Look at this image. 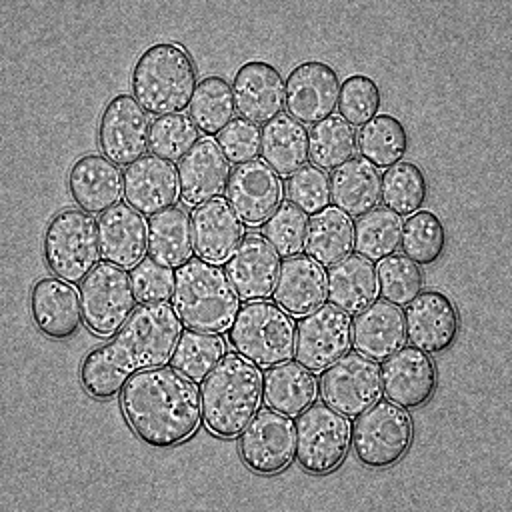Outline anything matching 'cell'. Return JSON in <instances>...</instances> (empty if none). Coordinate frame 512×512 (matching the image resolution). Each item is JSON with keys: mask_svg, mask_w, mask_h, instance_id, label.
<instances>
[{"mask_svg": "<svg viewBox=\"0 0 512 512\" xmlns=\"http://www.w3.org/2000/svg\"><path fill=\"white\" fill-rule=\"evenodd\" d=\"M120 394L128 426L150 448H174L202 424V394L194 380L174 368L138 372Z\"/></svg>", "mask_w": 512, "mask_h": 512, "instance_id": "2", "label": "cell"}, {"mask_svg": "<svg viewBox=\"0 0 512 512\" xmlns=\"http://www.w3.org/2000/svg\"><path fill=\"white\" fill-rule=\"evenodd\" d=\"M408 132L392 114H376L358 132V150L364 160L376 168H390L408 152Z\"/></svg>", "mask_w": 512, "mask_h": 512, "instance_id": "35", "label": "cell"}, {"mask_svg": "<svg viewBox=\"0 0 512 512\" xmlns=\"http://www.w3.org/2000/svg\"><path fill=\"white\" fill-rule=\"evenodd\" d=\"M412 436V418L406 408L390 400H378L356 418L352 446L360 464L370 470H384L408 454Z\"/></svg>", "mask_w": 512, "mask_h": 512, "instance_id": "8", "label": "cell"}, {"mask_svg": "<svg viewBox=\"0 0 512 512\" xmlns=\"http://www.w3.org/2000/svg\"><path fill=\"white\" fill-rule=\"evenodd\" d=\"M82 320L96 336H114L134 314L136 294L128 272L110 262L98 264L80 286Z\"/></svg>", "mask_w": 512, "mask_h": 512, "instance_id": "10", "label": "cell"}, {"mask_svg": "<svg viewBox=\"0 0 512 512\" xmlns=\"http://www.w3.org/2000/svg\"><path fill=\"white\" fill-rule=\"evenodd\" d=\"M330 194L336 208L360 218L382 200V174L362 156H352L330 174Z\"/></svg>", "mask_w": 512, "mask_h": 512, "instance_id": "30", "label": "cell"}, {"mask_svg": "<svg viewBox=\"0 0 512 512\" xmlns=\"http://www.w3.org/2000/svg\"><path fill=\"white\" fill-rule=\"evenodd\" d=\"M234 112L236 102L228 80L216 74L198 80L190 102V118L206 138L218 136L234 120Z\"/></svg>", "mask_w": 512, "mask_h": 512, "instance_id": "36", "label": "cell"}, {"mask_svg": "<svg viewBox=\"0 0 512 512\" xmlns=\"http://www.w3.org/2000/svg\"><path fill=\"white\" fill-rule=\"evenodd\" d=\"M230 180V162L212 138L198 140L180 160V196L188 206H200L222 198Z\"/></svg>", "mask_w": 512, "mask_h": 512, "instance_id": "23", "label": "cell"}, {"mask_svg": "<svg viewBox=\"0 0 512 512\" xmlns=\"http://www.w3.org/2000/svg\"><path fill=\"white\" fill-rule=\"evenodd\" d=\"M406 338L414 348L426 354H440L448 350L460 330L458 308L448 294L440 290H424L404 312Z\"/></svg>", "mask_w": 512, "mask_h": 512, "instance_id": "17", "label": "cell"}, {"mask_svg": "<svg viewBox=\"0 0 512 512\" xmlns=\"http://www.w3.org/2000/svg\"><path fill=\"white\" fill-rule=\"evenodd\" d=\"M274 298L280 308L290 316H306L322 306L326 298V272L324 266L310 256H292L280 264Z\"/></svg>", "mask_w": 512, "mask_h": 512, "instance_id": "28", "label": "cell"}, {"mask_svg": "<svg viewBox=\"0 0 512 512\" xmlns=\"http://www.w3.org/2000/svg\"><path fill=\"white\" fill-rule=\"evenodd\" d=\"M350 442L348 416L326 402L312 404L296 422V460L308 474L336 470L344 462Z\"/></svg>", "mask_w": 512, "mask_h": 512, "instance_id": "9", "label": "cell"}, {"mask_svg": "<svg viewBox=\"0 0 512 512\" xmlns=\"http://www.w3.org/2000/svg\"><path fill=\"white\" fill-rule=\"evenodd\" d=\"M318 392L320 384L314 372L300 362L288 360L270 366L264 374V402L280 414L300 416L316 404Z\"/></svg>", "mask_w": 512, "mask_h": 512, "instance_id": "31", "label": "cell"}, {"mask_svg": "<svg viewBox=\"0 0 512 512\" xmlns=\"http://www.w3.org/2000/svg\"><path fill=\"white\" fill-rule=\"evenodd\" d=\"M102 258L120 268H134L148 252V222L128 204H118L98 220Z\"/></svg>", "mask_w": 512, "mask_h": 512, "instance_id": "26", "label": "cell"}, {"mask_svg": "<svg viewBox=\"0 0 512 512\" xmlns=\"http://www.w3.org/2000/svg\"><path fill=\"white\" fill-rule=\"evenodd\" d=\"M198 132L192 118L182 112L158 116L150 124L148 148L162 160H182L198 142Z\"/></svg>", "mask_w": 512, "mask_h": 512, "instance_id": "43", "label": "cell"}, {"mask_svg": "<svg viewBox=\"0 0 512 512\" xmlns=\"http://www.w3.org/2000/svg\"><path fill=\"white\" fill-rule=\"evenodd\" d=\"M402 218L388 208H372L354 222V248L370 262L394 254L400 248Z\"/></svg>", "mask_w": 512, "mask_h": 512, "instance_id": "38", "label": "cell"}, {"mask_svg": "<svg viewBox=\"0 0 512 512\" xmlns=\"http://www.w3.org/2000/svg\"><path fill=\"white\" fill-rule=\"evenodd\" d=\"M376 266L364 256H346L326 272V298L336 308L358 314L378 300Z\"/></svg>", "mask_w": 512, "mask_h": 512, "instance_id": "29", "label": "cell"}, {"mask_svg": "<svg viewBox=\"0 0 512 512\" xmlns=\"http://www.w3.org/2000/svg\"><path fill=\"white\" fill-rule=\"evenodd\" d=\"M202 420L218 438H236L252 422L264 402V374L258 364L236 354H226L222 362L204 378Z\"/></svg>", "mask_w": 512, "mask_h": 512, "instance_id": "3", "label": "cell"}, {"mask_svg": "<svg viewBox=\"0 0 512 512\" xmlns=\"http://www.w3.org/2000/svg\"><path fill=\"white\" fill-rule=\"evenodd\" d=\"M68 190L78 208L104 214L124 198V174L104 154H84L70 168Z\"/></svg>", "mask_w": 512, "mask_h": 512, "instance_id": "20", "label": "cell"}, {"mask_svg": "<svg viewBox=\"0 0 512 512\" xmlns=\"http://www.w3.org/2000/svg\"><path fill=\"white\" fill-rule=\"evenodd\" d=\"M148 112L132 94H116L106 104L100 126L98 144L106 158L118 166H130L146 156L150 140Z\"/></svg>", "mask_w": 512, "mask_h": 512, "instance_id": "14", "label": "cell"}, {"mask_svg": "<svg viewBox=\"0 0 512 512\" xmlns=\"http://www.w3.org/2000/svg\"><path fill=\"white\" fill-rule=\"evenodd\" d=\"M226 356V340L220 334L188 330L182 332L172 354V368L186 378L204 380Z\"/></svg>", "mask_w": 512, "mask_h": 512, "instance_id": "39", "label": "cell"}, {"mask_svg": "<svg viewBox=\"0 0 512 512\" xmlns=\"http://www.w3.org/2000/svg\"><path fill=\"white\" fill-rule=\"evenodd\" d=\"M218 146L226 160L236 166L256 160L262 150V128L246 118H234L218 134Z\"/></svg>", "mask_w": 512, "mask_h": 512, "instance_id": "48", "label": "cell"}, {"mask_svg": "<svg viewBox=\"0 0 512 512\" xmlns=\"http://www.w3.org/2000/svg\"><path fill=\"white\" fill-rule=\"evenodd\" d=\"M376 274L384 300L396 306L410 304L424 288V272L408 256L390 254L382 258Z\"/></svg>", "mask_w": 512, "mask_h": 512, "instance_id": "42", "label": "cell"}, {"mask_svg": "<svg viewBox=\"0 0 512 512\" xmlns=\"http://www.w3.org/2000/svg\"><path fill=\"white\" fill-rule=\"evenodd\" d=\"M326 404L348 418H358L382 398V376L376 360L346 352L322 376Z\"/></svg>", "mask_w": 512, "mask_h": 512, "instance_id": "13", "label": "cell"}, {"mask_svg": "<svg viewBox=\"0 0 512 512\" xmlns=\"http://www.w3.org/2000/svg\"><path fill=\"white\" fill-rule=\"evenodd\" d=\"M130 280L140 304H158L172 298L176 274L154 258H144L132 268Z\"/></svg>", "mask_w": 512, "mask_h": 512, "instance_id": "47", "label": "cell"}, {"mask_svg": "<svg viewBox=\"0 0 512 512\" xmlns=\"http://www.w3.org/2000/svg\"><path fill=\"white\" fill-rule=\"evenodd\" d=\"M382 392L386 398L406 410L424 406L436 390V366L430 354L404 346L380 366Z\"/></svg>", "mask_w": 512, "mask_h": 512, "instance_id": "18", "label": "cell"}, {"mask_svg": "<svg viewBox=\"0 0 512 512\" xmlns=\"http://www.w3.org/2000/svg\"><path fill=\"white\" fill-rule=\"evenodd\" d=\"M172 306L188 330L222 334L240 312V296L218 264L188 260L176 270Z\"/></svg>", "mask_w": 512, "mask_h": 512, "instance_id": "5", "label": "cell"}, {"mask_svg": "<svg viewBox=\"0 0 512 512\" xmlns=\"http://www.w3.org/2000/svg\"><path fill=\"white\" fill-rule=\"evenodd\" d=\"M232 94L242 118L266 124L284 108L286 80L276 66L264 60H250L236 70Z\"/></svg>", "mask_w": 512, "mask_h": 512, "instance_id": "19", "label": "cell"}, {"mask_svg": "<svg viewBox=\"0 0 512 512\" xmlns=\"http://www.w3.org/2000/svg\"><path fill=\"white\" fill-rule=\"evenodd\" d=\"M232 348L258 364L270 368L288 362L296 346V324L292 316L270 300L244 304L228 330Z\"/></svg>", "mask_w": 512, "mask_h": 512, "instance_id": "6", "label": "cell"}, {"mask_svg": "<svg viewBox=\"0 0 512 512\" xmlns=\"http://www.w3.org/2000/svg\"><path fill=\"white\" fill-rule=\"evenodd\" d=\"M242 462L256 474H278L296 458V422L272 408L258 412L240 436Z\"/></svg>", "mask_w": 512, "mask_h": 512, "instance_id": "12", "label": "cell"}, {"mask_svg": "<svg viewBox=\"0 0 512 512\" xmlns=\"http://www.w3.org/2000/svg\"><path fill=\"white\" fill-rule=\"evenodd\" d=\"M148 252L156 262L168 268H180L192 258V220L184 208L172 206L150 216Z\"/></svg>", "mask_w": 512, "mask_h": 512, "instance_id": "33", "label": "cell"}, {"mask_svg": "<svg viewBox=\"0 0 512 512\" xmlns=\"http://www.w3.org/2000/svg\"><path fill=\"white\" fill-rule=\"evenodd\" d=\"M382 104V92L376 80L366 74H350L340 82L338 112L350 126H364L372 120Z\"/></svg>", "mask_w": 512, "mask_h": 512, "instance_id": "44", "label": "cell"}, {"mask_svg": "<svg viewBox=\"0 0 512 512\" xmlns=\"http://www.w3.org/2000/svg\"><path fill=\"white\" fill-rule=\"evenodd\" d=\"M262 160L280 176H292L308 162V130L288 114H278L262 128Z\"/></svg>", "mask_w": 512, "mask_h": 512, "instance_id": "32", "label": "cell"}, {"mask_svg": "<svg viewBox=\"0 0 512 512\" xmlns=\"http://www.w3.org/2000/svg\"><path fill=\"white\" fill-rule=\"evenodd\" d=\"M356 148V130L340 116H328L308 130V160L324 172L350 160Z\"/></svg>", "mask_w": 512, "mask_h": 512, "instance_id": "37", "label": "cell"}, {"mask_svg": "<svg viewBox=\"0 0 512 512\" xmlns=\"http://www.w3.org/2000/svg\"><path fill=\"white\" fill-rule=\"evenodd\" d=\"M306 254L320 266H334L354 248V222L336 206H328L308 220Z\"/></svg>", "mask_w": 512, "mask_h": 512, "instance_id": "34", "label": "cell"}, {"mask_svg": "<svg viewBox=\"0 0 512 512\" xmlns=\"http://www.w3.org/2000/svg\"><path fill=\"white\" fill-rule=\"evenodd\" d=\"M406 324L400 306L376 300L356 314L352 344L358 354L370 360H386L406 344Z\"/></svg>", "mask_w": 512, "mask_h": 512, "instance_id": "27", "label": "cell"}, {"mask_svg": "<svg viewBox=\"0 0 512 512\" xmlns=\"http://www.w3.org/2000/svg\"><path fill=\"white\" fill-rule=\"evenodd\" d=\"M280 272V256L264 236L248 234L226 262V274L240 300H266L274 294Z\"/></svg>", "mask_w": 512, "mask_h": 512, "instance_id": "22", "label": "cell"}, {"mask_svg": "<svg viewBox=\"0 0 512 512\" xmlns=\"http://www.w3.org/2000/svg\"><path fill=\"white\" fill-rule=\"evenodd\" d=\"M132 96L152 116L180 114L190 106L198 74L188 50L176 42L148 46L132 68Z\"/></svg>", "mask_w": 512, "mask_h": 512, "instance_id": "4", "label": "cell"}, {"mask_svg": "<svg viewBox=\"0 0 512 512\" xmlns=\"http://www.w3.org/2000/svg\"><path fill=\"white\" fill-rule=\"evenodd\" d=\"M30 314L36 328L52 340L74 336L80 322H84L78 290L70 282L52 276H44L32 286Z\"/></svg>", "mask_w": 512, "mask_h": 512, "instance_id": "24", "label": "cell"}, {"mask_svg": "<svg viewBox=\"0 0 512 512\" xmlns=\"http://www.w3.org/2000/svg\"><path fill=\"white\" fill-rule=\"evenodd\" d=\"M180 196L178 172L172 162L146 154L124 172V198L144 216L172 208Z\"/></svg>", "mask_w": 512, "mask_h": 512, "instance_id": "21", "label": "cell"}, {"mask_svg": "<svg viewBox=\"0 0 512 512\" xmlns=\"http://www.w3.org/2000/svg\"><path fill=\"white\" fill-rule=\"evenodd\" d=\"M428 198V180L414 162H398L382 176V200L394 214L410 216L422 210Z\"/></svg>", "mask_w": 512, "mask_h": 512, "instance_id": "41", "label": "cell"}, {"mask_svg": "<svg viewBox=\"0 0 512 512\" xmlns=\"http://www.w3.org/2000/svg\"><path fill=\"white\" fill-rule=\"evenodd\" d=\"M340 78L338 72L320 60H306L290 70L286 78L288 116L302 124H316L338 106Z\"/></svg>", "mask_w": 512, "mask_h": 512, "instance_id": "16", "label": "cell"}, {"mask_svg": "<svg viewBox=\"0 0 512 512\" xmlns=\"http://www.w3.org/2000/svg\"><path fill=\"white\" fill-rule=\"evenodd\" d=\"M286 194L290 204H294L306 216H314L328 208L332 200L330 176L316 166H304L288 178Z\"/></svg>", "mask_w": 512, "mask_h": 512, "instance_id": "46", "label": "cell"}, {"mask_svg": "<svg viewBox=\"0 0 512 512\" xmlns=\"http://www.w3.org/2000/svg\"><path fill=\"white\" fill-rule=\"evenodd\" d=\"M352 344V318L334 304H322L296 326L294 356L304 368L322 372L340 360Z\"/></svg>", "mask_w": 512, "mask_h": 512, "instance_id": "11", "label": "cell"}, {"mask_svg": "<svg viewBox=\"0 0 512 512\" xmlns=\"http://www.w3.org/2000/svg\"><path fill=\"white\" fill-rule=\"evenodd\" d=\"M308 216L294 204H280V208L264 224V238L278 256H298L306 246Z\"/></svg>", "mask_w": 512, "mask_h": 512, "instance_id": "45", "label": "cell"}, {"mask_svg": "<svg viewBox=\"0 0 512 512\" xmlns=\"http://www.w3.org/2000/svg\"><path fill=\"white\" fill-rule=\"evenodd\" d=\"M44 260L56 278L82 282L102 258L98 222L82 208H66L48 222L42 240Z\"/></svg>", "mask_w": 512, "mask_h": 512, "instance_id": "7", "label": "cell"}, {"mask_svg": "<svg viewBox=\"0 0 512 512\" xmlns=\"http://www.w3.org/2000/svg\"><path fill=\"white\" fill-rule=\"evenodd\" d=\"M226 198L248 226H264L284 200V184L264 160L238 164L230 172Z\"/></svg>", "mask_w": 512, "mask_h": 512, "instance_id": "15", "label": "cell"}, {"mask_svg": "<svg viewBox=\"0 0 512 512\" xmlns=\"http://www.w3.org/2000/svg\"><path fill=\"white\" fill-rule=\"evenodd\" d=\"M400 246L418 266L436 264L446 250V230L442 220L430 210H418L402 222Z\"/></svg>", "mask_w": 512, "mask_h": 512, "instance_id": "40", "label": "cell"}, {"mask_svg": "<svg viewBox=\"0 0 512 512\" xmlns=\"http://www.w3.org/2000/svg\"><path fill=\"white\" fill-rule=\"evenodd\" d=\"M182 326L174 306L142 304L114 338L84 356L78 370L82 388L96 400L118 396L132 376L172 360Z\"/></svg>", "mask_w": 512, "mask_h": 512, "instance_id": "1", "label": "cell"}, {"mask_svg": "<svg viewBox=\"0 0 512 512\" xmlns=\"http://www.w3.org/2000/svg\"><path fill=\"white\" fill-rule=\"evenodd\" d=\"M190 220L194 252L200 256V260L224 264L244 238V222L224 198L196 206Z\"/></svg>", "mask_w": 512, "mask_h": 512, "instance_id": "25", "label": "cell"}]
</instances>
